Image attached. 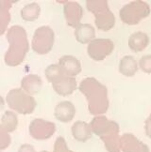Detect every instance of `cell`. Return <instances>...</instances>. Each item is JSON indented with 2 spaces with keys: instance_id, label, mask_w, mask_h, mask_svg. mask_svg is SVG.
<instances>
[{
  "instance_id": "cell-15",
  "label": "cell",
  "mask_w": 151,
  "mask_h": 152,
  "mask_svg": "<svg viewBox=\"0 0 151 152\" xmlns=\"http://www.w3.org/2000/svg\"><path fill=\"white\" fill-rule=\"evenodd\" d=\"M22 89L24 90L28 95L37 94L42 89L43 81L36 74H30L25 76L21 81Z\"/></svg>"
},
{
  "instance_id": "cell-21",
  "label": "cell",
  "mask_w": 151,
  "mask_h": 152,
  "mask_svg": "<svg viewBox=\"0 0 151 152\" xmlns=\"http://www.w3.org/2000/svg\"><path fill=\"white\" fill-rule=\"evenodd\" d=\"M41 12V8L37 3H30L26 5L21 10V16L25 21L32 22L38 19Z\"/></svg>"
},
{
  "instance_id": "cell-23",
  "label": "cell",
  "mask_w": 151,
  "mask_h": 152,
  "mask_svg": "<svg viewBox=\"0 0 151 152\" xmlns=\"http://www.w3.org/2000/svg\"><path fill=\"white\" fill-rule=\"evenodd\" d=\"M10 142H11V139H10L9 132L2 127L1 124H0V150L7 148L10 145Z\"/></svg>"
},
{
  "instance_id": "cell-29",
  "label": "cell",
  "mask_w": 151,
  "mask_h": 152,
  "mask_svg": "<svg viewBox=\"0 0 151 152\" xmlns=\"http://www.w3.org/2000/svg\"><path fill=\"white\" fill-rule=\"evenodd\" d=\"M42 152H47V151H42Z\"/></svg>"
},
{
  "instance_id": "cell-10",
  "label": "cell",
  "mask_w": 151,
  "mask_h": 152,
  "mask_svg": "<svg viewBox=\"0 0 151 152\" xmlns=\"http://www.w3.org/2000/svg\"><path fill=\"white\" fill-rule=\"evenodd\" d=\"M50 83L57 94L63 97L73 94L74 91L78 88V84L75 77H69L63 73V72H61Z\"/></svg>"
},
{
  "instance_id": "cell-18",
  "label": "cell",
  "mask_w": 151,
  "mask_h": 152,
  "mask_svg": "<svg viewBox=\"0 0 151 152\" xmlns=\"http://www.w3.org/2000/svg\"><path fill=\"white\" fill-rule=\"evenodd\" d=\"M72 134L74 138L78 142H86L92 137V130L89 124L84 121H77L72 126Z\"/></svg>"
},
{
  "instance_id": "cell-1",
  "label": "cell",
  "mask_w": 151,
  "mask_h": 152,
  "mask_svg": "<svg viewBox=\"0 0 151 152\" xmlns=\"http://www.w3.org/2000/svg\"><path fill=\"white\" fill-rule=\"evenodd\" d=\"M79 91L86 97L89 112L95 115L105 114L109 109L107 87L94 77H87L81 81Z\"/></svg>"
},
{
  "instance_id": "cell-2",
  "label": "cell",
  "mask_w": 151,
  "mask_h": 152,
  "mask_svg": "<svg viewBox=\"0 0 151 152\" xmlns=\"http://www.w3.org/2000/svg\"><path fill=\"white\" fill-rule=\"evenodd\" d=\"M10 47L5 55V62L8 66L15 67L24 61L30 50L27 31L20 26H11L7 33Z\"/></svg>"
},
{
  "instance_id": "cell-4",
  "label": "cell",
  "mask_w": 151,
  "mask_h": 152,
  "mask_svg": "<svg viewBox=\"0 0 151 152\" xmlns=\"http://www.w3.org/2000/svg\"><path fill=\"white\" fill-rule=\"evenodd\" d=\"M86 8L95 14L96 27L102 31H109L115 25V17L110 10L106 0H87Z\"/></svg>"
},
{
  "instance_id": "cell-11",
  "label": "cell",
  "mask_w": 151,
  "mask_h": 152,
  "mask_svg": "<svg viewBox=\"0 0 151 152\" xmlns=\"http://www.w3.org/2000/svg\"><path fill=\"white\" fill-rule=\"evenodd\" d=\"M120 148L123 152H149L147 145L131 133H125L121 136Z\"/></svg>"
},
{
  "instance_id": "cell-22",
  "label": "cell",
  "mask_w": 151,
  "mask_h": 152,
  "mask_svg": "<svg viewBox=\"0 0 151 152\" xmlns=\"http://www.w3.org/2000/svg\"><path fill=\"white\" fill-rule=\"evenodd\" d=\"M1 125L8 132H13L18 126L17 115L11 111H6L1 118Z\"/></svg>"
},
{
  "instance_id": "cell-12",
  "label": "cell",
  "mask_w": 151,
  "mask_h": 152,
  "mask_svg": "<svg viewBox=\"0 0 151 152\" xmlns=\"http://www.w3.org/2000/svg\"><path fill=\"white\" fill-rule=\"evenodd\" d=\"M63 14L69 26L77 27L83 16V9L77 2H66L63 7Z\"/></svg>"
},
{
  "instance_id": "cell-28",
  "label": "cell",
  "mask_w": 151,
  "mask_h": 152,
  "mask_svg": "<svg viewBox=\"0 0 151 152\" xmlns=\"http://www.w3.org/2000/svg\"><path fill=\"white\" fill-rule=\"evenodd\" d=\"M4 106H5V102H4V99L0 96V112L4 109Z\"/></svg>"
},
{
  "instance_id": "cell-16",
  "label": "cell",
  "mask_w": 151,
  "mask_h": 152,
  "mask_svg": "<svg viewBox=\"0 0 151 152\" xmlns=\"http://www.w3.org/2000/svg\"><path fill=\"white\" fill-rule=\"evenodd\" d=\"M76 39L79 43H89L95 37V30L90 24H79L75 30Z\"/></svg>"
},
{
  "instance_id": "cell-8",
  "label": "cell",
  "mask_w": 151,
  "mask_h": 152,
  "mask_svg": "<svg viewBox=\"0 0 151 152\" xmlns=\"http://www.w3.org/2000/svg\"><path fill=\"white\" fill-rule=\"evenodd\" d=\"M113 50L114 43L110 39H94L87 48L89 56L95 61L104 60Z\"/></svg>"
},
{
  "instance_id": "cell-14",
  "label": "cell",
  "mask_w": 151,
  "mask_h": 152,
  "mask_svg": "<svg viewBox=\"0 0 151 152\" xmlns=\"http://www.w3.org/2000/svg\"><path fill=\"white\" fill-rule=\"evenodd\" d=\"M55 118L63 123L70 122L76 115V108L71 102L64 101L57 105L55 108Z\"/></svg>"
},
{
  "instance_id": "cell-19",
  "label": "cell",
  "mask_w": 151,
  "mask_h": 152,
  "mask_svg": "<svg viewBox=\"0 0 151 152\" xmlns=\"http://www.w3.org/2000/svg\"><path fill=\"white\" fill-rule=\"evenodd\" d=\"M138 71V64L136 59L131 56H126L120 60L119 72L127 77H132Z\"/></svg>"
},
{
  "instance_id": "cell-20",
  "label": "cell",
  "mask_w": 151,
  "mask_h": 152,
  "mask_svg": "<svg viewBox=\"0 0 151 152\" xmlns=\"http://www.w3.org/2000/svg\"><path fill=\"white\" fill-rule=\"evenodd\" d=\"M14 2L15 1H10V0H0V36L5 33L10 22V9Z\"/></svg>"
},
{
  "instance_id": "cell-13",
  "label": "cell",
  "mask_w": 151,
  "mask_h": 152,
  "mask_svg": "<svg viewBox=\"0 0 151 152\" xmlns=\"http://www.w3.org/2000/svg\"><path fill=\"white\" fill-rule=\"evenodd\" d=\"M59 66L65 75L75 77L81 72V64L77 57L73 56H63L60 58Z\"/></svg>"
},
{
  "instance_id": "cell-25",
  "label": "cell",
  "mask_w": 151,
  "mask_h": 152,
  "mask_svg": "<svg viewBox=\"0 0 151 152\" xmlns=\"http://www.w3.org/2000/svg\"><path fill=\"white\" fill-rule=\"evenodd\" d=\"M139 66L144 72L151 73V56L147 55L142 56L139 61Z\"/></svg>"
},
{
  "instance_id": "cell-7",
  "label": "cell",
  "mask_w": 151,
  "mask_h": 152,
  "mask_svg": "<svg viewBox=\"0 0 151 152\" xmlns=\"http://www.w3.org/2000/svg\"><path fill=\"white\" fill-rule=\"evenodd\" d=\"M55 34L49 26H41L34 32L32 38V50L39 55H46L53 48Z\"/></svg>"
},
{
  "instance_id": "cell-6",
  "label": "cell",
  "mask_w": 151,
  "mask_h": 152,
  "mask_svg": "<svg viewBox=\"0 0 151 152\" xmlns=\"http://www.w3.org/2000/svg\"><path fill=\"white\" fill-rule=\"evenodd\" d=\"M150 14L149 5L141 0L132 1L125 5L119 11L121 21L129 26L138 25Z\"/></svg>"
},
{
  "instance_id": "cell-26",
  "label": "cell",
  "mask_w": 151,
  "mask_h": 152,
  "mask_svg": "<svg viewBox=\"0 0 151 152\" xmlns=\"http://www.w3.org/2000/svg\"><path fill=\"white\" fill-rule=\"evenodd\" d=\"M144 131H146V134L151 138V115L147 118L146 120V123H144Z\"/></svg>"
},
{
  "instance_id": "cell-24",
  "label": "cell",
  "mask_w": 151,
  "mask_h": 152,
  "mask_svg": "<svg viewBox=\"0 0 151 152\" xmlns=\"http://www.w3.org/2000/svg\"><path fill=\"white\" fill-rule=\"evenodd\" d=\"M53 152H74V151H72L68 148L64 138L60 136V137L57 138L56 142H55Z\"/></svg>"
},
{
  "instance_id": "cell-5",
  "label": "cell",
  "mask_w": 151,
  "mask_h": 152,
  "mask_svg": "<svg viewBox=\"0 0 151 152\" xmlns=\"http://www.w3.org/2000/svg\"><path fill=\"white\" fill-rule=\"evenodd\" d=\"M6 101L10 108L22 115L33 113L36 107L35 99L20 88L11 89L7 94Z\"/></svg>"
},
{
  "instance_id": "cell-9",
  "label": "cell",
  "mask_w": 151,
  "mask_h": 152,
  "mask_svg": "<svg viewBox=\"0 0 151 152\" xmlns=\"http://www.w3.org/2000/svg\"><path fill=\"white\" fill-rule=\"evenodd\" d=\"M56 132V125L53 122L36 118L30 125V135L36 140H46L50 138Z\"/></svg>"
},
{
  "instance_id": "cell-17",
  "label": "cell",
  "mask_w": 151,
  "mask_h": 152,
  "mask_svg": "<svg viewBox=\"0 0 151 152\" xmlns=\"http://www.w3.org/2000/svg\"><path fill=\"white\" fill-rule=\"evenodd\" d=\"M149 43V38L147 34L142 31H138L130 35L129 39V47L131 51L138 53L142 52L147 47Z\"/></svg>"
},
{
  "instance_id": "cell-3",
  "label": "cell",
  "mask_w": 151,
  "mask_h": 152,
  "mask_svg": "<svg viewBox=\"0 0 151 152\" xmlns=\"http://www.w3.org/2000/svg\"><path fill=\"white\" fill-rule=\"evenodd\" d=\"M92 132L99 136L108 152H120L119 125L115 121L109 120L105 115H96L91 121Z\"/></svg>"
},
{
  "instance_id": "cell-27",
  "label": "cell",
  "mask_w": 151,
  "mask_h": 152,
  "mask_svg": "<svg viewBox=\"0 0 151 152\" xmlns=\"http://www.w3.org/2000/svg\"><path fill=\"white\" fill-rule=\"evenodd\" d=\"M18 152H36V151L32 145H28V144H25V145H21Z\"/></svg>"
}]
</instances>
